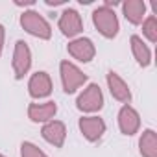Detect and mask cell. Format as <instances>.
<instances>
[{
  "label": "cell",
  "instance_id": "1",
  "mask_svg": "<svg viewBox=\"0 0 157 157\" xmlns=\"http://www.w3.org/2000/svg\"><path fill=\"white\" fill-rule=\"evenodd\" d=\"M93 22L94 26L98 28V32L107 37V39H113L117 37L118 33V19H117V13L107 8V6H100L93 11Z\"/></svg>",
  "mask_w": 157,
  "mask_h": 157
},
{
  "label": "cell",
  "instance_id": "2",
  "mask_svg": "<svg viewBox=\"0 0 157 157\" xmlns=\"http://www.w3.org/2000/svg\"><path fill=\"white\" fill-rule=\"evenodd\" d=\"M21 26L33 37H39V39L52 37V28H50L48 21L37 11H24L21 15Z\"/></svg>",
  "mask_w": 157,
  "mask_h": 157
},
{
  "label": "cell",
  "instance_id": "3",
  "mask_svg": "<svg viewBox=\"0 0 157 157\" xmlns=\"http://www.w3.org/2000/svg\"><path fill=\"white\" fill-rule=\"evenodd\" d=\"M59 72H61V82H63V91L67 94H72L80 89L85 82H87V74H83L74 63L70 61H61L59 65Z\"/></svg>",
  "mask_w": 157,
  "mask_h": 157
},
{
  "label": "cell",
  "instance_id": "4",
  "mask_svg": "<svg viewBox=\"0 0 157 157\" xmlns=\"http://www.w3.org/2000/svg\"><path fill=\"white\" fill-rule=\"evenodd\" d=\"M76 105H78V109L83 111V113L100 111V109L104 107V94H102V89H100L96 83H91L80 96H78Z\"/></svg>",
  "mask_w": 157,
  "mask_h": 157
},
{
  "label": "cell",
  "instance_id": "5",
  "mask_svg": "<svg viewBox=\"0 0 157 157\" xmlns=\"http://www.w3.org/2000/svg\"><path fill=\"white\" fill-rule=\"evenodd\" d=\"M32 67V52L28 43L24 41H17L15 43V52H13V72L17 80H22V78L28 74Z\"/></svg>",
  "mask_w": 157,
  "mask_h": 157
},
{
  "label": "cell",
  "instance_id": "6",
  "mask_svg": "<svg viewBox=\"0 0 157 157\" xmlns=\"http://www.w3.org/2000/svg\"><path fill=\"white\" fill-rule=\"evenodd\" d=\"M68 54L72 57H76L78 61H82V63H89L94 57L96 48H94V44H93L91 39L78 37V39H74V41L68 43Z\"/></svg>",
  "mask_w": 157,
  "mask_h": 157
},
{
  "label": "cell",
  "instance_id": "7",
  "mask_svg": "<svg viewBox=\"0 0 157 157\" xmlns=\"http://www.w3.org/2000/svg\"><path fill=\"white\" fill-rule=\"evenodd\" d=\"M59 30L67 37H76L83 30V22H82L80 13H78L76 10H72V8L65 10L61 13V17H59Z\"/></svg>",
  "mask_w": 157,
  "mask_h": 157
},
{
  "label": "cell",
  "instance_id": "8",
  "mask_svg": "<svg viewBox=\"0 0 157 157\" xmlns=\"http://www.w3.org/2000/svg\"><path fill=\"white\" fill-rule=\"evenodd\" d=\"M118 128L124 135H135L140 128V117L131 105H124L118 111Z\"/></svg>",
  "mask_w": 157,
  "mask_h": 157
},
{
  "label": "cell",
  "instance_id": "9",
  "mask_svg": "<svg viewBox=\"0 0 157 157\" xmlns=\"http://www.w3.org/2000/svg\"><path fill=\"white\" fill-rule=\"evenodd\" d=\"M41 135H43V139H44L46 142H50L52 146L61 148L63 142H65V137H67V128H65V124L59 122V120H50V122H46V124L43 126Z\"/></svg>",
  "mask_w": 157,
  "mask_h": 157
},
{
  "label": "cell",
  "instance_id": "10",
  "mask_svg": "<svg viewBox=\"0 0 157 157\" xmlns=\"http://www.w3.org/2000/svg\"><path fill=\"white\" fill-rule=\"evenodd\" d=\"M28 93L32 98H44L52 93V80L46 72H35L30 78Z\"/></svg>",
  "mask_w": 157,
  "mask_h": 157
},
{
  "label": "cell",
  "instance_id": "11",
  "mask_svg": "<svg viewBox=\"0 0 157 157\" xmlns=\"http://www.w3.org/2000/svg\"><path fill=\"white\" fill-rule=\"evenodd\" d=\"M80 129L87 140L94 142L105 133V122L100 117H83L80 118Z\"/></svg>",
  "mask_w": 157,
  "mask_h": 157
},
{
  "label": "cell",
  "instance_id": "12",
  "mask_svg": "<svg viewBox=\"0 0 157 157\" xmlns=\"http://www.w3.org/2000/svg\"><path fill=\"white\" fill-rule=\"evenodd\" d=\"M107 85H109V91H111V96L118 102H124V104H129L131 100V91L128 87V83L122 80V78L117 74V72H109L107 74Z\"/></svg>",
  "mask_w": 157,
  "mask_h": 157
},
{
  "label": "cell",
  "instance_id": "13",
  "mask_svg": "<svg viewBox=\"0 0 157 157\" xmlns=\"http://www.w3.org/2000/svg\"><path fill=\"white\" fill-rule=\"evenodd\" d=\"M57 113L56 102H44V104H30L28 117L33 122H50L54 115Z\"/></svg>",
  "mask_w": 157,
  "mask_h": 157
},
{
  "label": "cell",
  "instance_id": "14",
  "mask_svg": "<svg viewBox=\"0 0 157 157\" xmlns=\"http://www.w3.org/2000/svg\"><path fill=\"white\" fill-rule=\"evenodd\" d=\"M122 11L131 24H142V19L146 15V4L144 0H128L122 4Z\"/></svg>",
  "mask_w": 157,
  "mask_h": 157
},
{
  "label": "cell",
  "instance_id": "15",
  "mask_svg": "<svg viewBox=\"0 0 157 157\" xmlns=\"http://www.w3.org/2000/svg\"><path fill=\"white\" fill-rule=\"evenodd\" d=\"M131 52H133V56H135V59H137V63L140 65V67H148L150 63H151V52H150V48L144 44V41L139 37V35H131Z\"/></svg>",
  "mask_w": 157,
  "mask_h": 157
},
{
  "label": "cell",
  "instance_id": "16",
  "mask_svg": "<svg viewBox=\"0 0 157 157\" xmlns=\"http://www.w3.org/2000/svg\"><path fill=\"white\" fill-rule=\"evenodd\" d=\"M139 148L142 157H157V137L153 129H144L139 140Z\"/></svg>",
  "mask_w": 157,
  "mask_h": 157
},
{
  "label": "cell",
  "instance_id": "17",
  "mask_svg": "<svg viewBox=\"0 0 157 157\" xmlns=\"http://www.w3.org/2000/svg\"><path fill=\"white\" fill-rule=\"evenodd\" d=\"M142 33L148 37L150 43L157 41V19L153 15H150L146 21H142Z\"/></svg>",
  "mask_w": 157,
  "mask_h": 157
},
{
  "label": "cell",
  "instance_id": "18",
  "mask_svg": "<svg viewBox=\"0 0 157 157\" xmlns=\"http://www.w3.org/2000/svg\"><path fill=\"white\" fill-rule=\"evenodd\" d=\"M21 155L22 157H48L43 150H39L35 144L32 142H22L21 144Z\"/></svg>",
  "mask_w": 157,
  "mask_h": 157
},
{
  "label": "cell",
  "instance_id": "19",
  "mask_svg": "<svg viewBox=\"0 0 157 157\" xmlns=\"http://www.w3.org/2000/svg\"><path fill=\"white\" fill-rule=\"evenodd\" d=\"M15 4L17 6H32L33 0H15Z\"/></svg>",
  "mask_w": 157,
  "mask_h": 157
},
{
  "label": "cell",
  "instance_id": "20",
  "mask_svg": "<svg viewBox=\"0 0 157 157\" xmlns=\"http://www.w3.org/2000/svg\"><path fill=\"white\" fill-rule=\"evenodd\" d=\"M2 46H4V26L0 24V54H2Z\"/></svg>",
  "mask_w": 157,
  "mask_h": 157
},
{
  "label": "cell",
  "instance_id": "21",
  "mask_svg": "<svg viewBox=\"0 0 157 157\" xmlns=\"http://www.w3.org/2000/svg\"><path fill=\"white\" fill-rule=\"evenodd\" d=\"M48 6H59V4H65V0H46Z\"/></svg>",
  "mask_w": 157,
  "mask_h": 157
},
{
  "label": "cell",
  "instance_id": "22",
  "mask_svg": "<svg viewBox=\"0 0 157 157\" xmlns=\"http://www.w3.org/2000/svg\"><path fill=\"white\" fill-rule=\"evenodd\" d=\"M0 157H4V155H2V153H0Z\"/></svg>",
  "mask_w": 157,
  "mask_h": 157
}]
</instances>
